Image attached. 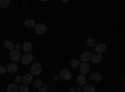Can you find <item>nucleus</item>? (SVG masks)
<instances>
[{
	"instance_id": "1",
	"label": "nucleus",
	"mask_w": 125,
	"mask_h": 92,
	"mask_svg": "<svg viewBox=\"0 0 125 92\" xmlns=\"http://www.w3.org/2000/svg\"><path fill=\"white\" fill-rule=\"evenodd\" d=\"M20 59H21V54H20L19 50L14 49L13 51H10V60H11L14 64H16L18 61H20Z\"/></svg>"
},
{
	"instance_id": "2",
	"label": "nucleus",
	"mask_w": 125,
	"mask_h": 92,
	"mask_svg": "<svg viewBox=\"0 0 125 92\" xmlns=\"http://www.w3.org/2000/svg\"><path fill=\"white\" fill-rule=\"evenodd\" d=\"M31 71H30V74L31 75H40L41 74V71H43V70H41V65L39 64V62H34L33 65H31V68H30Z\"/></svg>"
},
{
	"instance_id": "3",
	"label": "nucleus",
	"mask_w": 125,
	"mask_h": 92,
	"mask_svg": "<svg viewBox=\"0 0 125 92\" xmlns=\"http://www.w3.org/2000/svg\"><path fill=\"white\" fill-rule=\"evenodd\" d=\"M34 29H35V33L38 35H43V34H45L48 31V27H46L45 24H36Z\"/></svg>"
},
{
	"instance_id": "4",
	"label": "nucleus",
	"mask_w": 125,
	"mask_h": 92,
	"mask_svg": "<svg viewBox=\"0 0 125 92\" xmlns=\"http://www.w3.org/2000/svg\"><path fill=\"white\" fill-rule=\"evenodd\" d=\"M71 72L69 70H66V68H64V70H61L60 71V75H59V77L61 78V80H64V81H69L70 78H71Z\"/></svg>"
},
{
	"instance_id": "5",
	"label": "nucleus",
	"mask_w": 125,
	"mask_h": 92,
	"mask_svg": "<svg viewBox=\"0 0 125 92\" xmlns=\"http://www.w3.org/2000/svg\"><path fill=\"white\" fill-rule=\"evenodd\" d=\"M79 68H80L81 75H84V76H85L86 74H89V72H90V66H89V64H88V62H80Z\"/></svg>"
},
{
	"instance_id": "6",
	"label": "nucleus",
	"mask_w": 125,
	"mask_h": 92,
	"mask_svg": "<svg viewBox=\"0 0 125 92\" xmlns=\"http://www.w3.org/2000/svg\"><path fill=\"white\" fill-rule=\"evenodd\" d=\"M33 55L31 54H25V55H23L21 56V59H20V61L24 64V65H29V64H31L33 62Z\"/></svg>"
},
{
	"instance_id": "7",
	"label": "nucleus",
	"mask_w": 125,
	"mask_h": 92,
	"mask_svg": "<svg viewBox=\"0 0 125 92\" xmlns=\"http://www.w3.org/2000/svg\"><path fill=\"white\" fill-rule=\"evenodd\" d=\"M31 81H33V75H31L30 72H29V74H25V75L21 77V84H23V85H29Z\"/></svg>"
},
{
	"instance_id": "8",
	"label": "nucleus",
	"mask_w": 125,
	"mask_h": 92,
	"mask_svg": "<svg viewBox=\"0 0 125 92\" xmlns=\"http://www.w3.org/2000/svg\"><path fill=\"white\" fill-rule=\"evenodd\" d=\"M90 80L91 81H96V82H99V81H101L103 80V76H101V74L100 72H91L90 74Z\"/></svg>"
},
{
	"instance_id": "9",
	"label": "nucleus",
	"mask_w": 125,
	"mask_h": 92,
	"mask_svg": "<svg viewBox=\"0 0 125 92\" xmlns=\"http://www.w3.org/2000/svg\"><path fill=\"white\" fill-rule=\"evenodd\" d=\"M91 56H93V54L91 52H84V54H81V56H80V60H81V62H89V61L91 60Z\"/></svg>"
},
{
	"instance_id": "10",
	"label": "nucleus",
	"mask_w": 125,
	"mask_h": 92,
	"mask_svg": "<svg viewBox=\"0 0 125 92\" xmlns=\"http://www.w3.org/2000/svg\"><path fill=\"white\" fill-rule=\"evenodd\" d=\"M18 70H19V68H18V65H16V64H14V62L9 64V65H8V67H6V71H8L9 74H15Z\"/></svg>"
},
{
	"instance_id": "11",
	"label": "nucleus",
	"mask_w": 125,
	"mask_h": 92,
	"mask_svg": "<svg viewBox=\"0 0 125 92\" xmlns=\"http://www.w3.org/2000/svg\"><path fill=\"white\" fill-rule=\"evenodd\" d=\"M76 82H78V85H80V86H85V85H88V78H86L84 75H80V76H78V78H76Z\"/></svg>"
},
{
	"instance_id": "12",
	"label": "nucleus",
	"mask_w": 125,
	"mask_h": 92,
	"mask_svg": "<svg viewBox=\"0 0 125 92\" xmlns=\"http://www.w3.org/2000/svg\"><path fill=\"white\" fill-rule=\"evenodd\" d=\"M21 49L25 51V54H30V51L33 50V44L31 42H25L21 45Z\"/></svg>"
},
{
	"instance_id": "13",
	"label": "nucleus",
	"mask_w": 125,
	"mask_h": 92,
	"mask_svg": "<svg viewBox=\"0 0 125 92\" xmlns=\"http://www.w3.org/2000/svg\"><path fill=\"white\" fill-rule=\"evenodd\" d=\"M101 60H103L101 54H95V55H93V56H91V61H93L94 64H99V62H101Z\"/></svg>"
},
{
	"instance_id": "14",
	"label": "nucleus",
	"mask_w": 125,
	"mask_h": 92,
	"mask_svg": "<svg viewBox=\"0 0 125 92\" xmlns=\"http://www.w3.org/2000/svg\"><path fill=\"white\" fill-rule=\"evenodd\" d=\"M95 50H96V54H101L104 51H106V45L105 44H99L95 46Z\"/></svg>"
},
{
	"instance_id": "15",
	"label": "nucleus",
	"mask_w": 125,
	"mask_h": 92,
	"mask_svg": "<svg viewBox=\"0 0 125 92\" xmlns=\"http://www.w3.org/2000/svg\"><path fill=\"white\" fill-rule=\"evenodd\" d=\"M6 91H8V92H18V85H15V84H10V85H8Z\"/></svg>"
},
{
	"instance_id": "16",
	"label": "nucleus",
	"mask_w": 125,
	"mask_h": 92,
	"mask_svg": "<svg viewBox=\"0 0 125 92\" xmlns=\"http://www.w3.org/2000/svg\"><path fill=\"white\" fill-rule=\"evenodd\" d=\"M35 20H33V19H28V20H25V26L26 27H35Z\"/></svg>"
},
{
	"instance_id": "17",
	"label": "nucleus",
	"mask_w": 125,
	"mask_h": 92,
	"mask_svg": "<svg viewBox=\"0 0 125 92\" xmlns=\"http://www.w3.org/2000/svg\"><path fill=\"white\" fill-rule=\"evenodd\" d=\"M83 91L84 92H95V87L91 86V85H85L83 87Z\"/></svg>"
},
{
	"instance_id": "18",
	"label": "nucleus",
	"mask_w": 125,
	"mask_h": 92,
	"mask_svg": "<svg viewBox=\"0 0 125 92\" xmlns=\"http://www.w3.org/2000/svg\"><path fill=\"white\" fill-rule=\"evenodd\" d=\"M4 46L8 49V50H14V42L13 41H10V40H6V41H5V44H4Z\"/></svg>"
},
{
	"instance_id": "19",
	"label": "nucleus",
	"mask_w": 125,
	"mask_h": 92,
	"mask_svg": "<svg viewBox=\"0 0 125 92\" xmlns=\"http://www.w3.org/2000/svg\"><path fill=\"white\" fill-rule=\"evenodd\" d=\"M18 91L19 92H29V86L28 85H20V86H18Z\"/></svg>"
},
{
	"instance_id": "20",
	"label": "nucleus",
	"mask_w": 125,
	"mask_h": 92,
	"mask_svg": "<svg viewBox=\"0 0 125 92\" xmlns=\"http://www.w3.org/2000/svg\"><path fill=\"white\" fill-rule=\"evenodd\" d=\"M86 44H88V46H90V47H95V46H96V40H95V39H88Z\"/></svg>"
},
{
	"instance_id": "21",
	"label": "nucleus",
	"mask_w": 125,
	"mask_h": 92,
	"mask_svg": "<svg viewBox=\"0 0 125 92\" xmlns=\"http://www.w3.org/2000/svg\"><path fill=\"white\" fill-rule=\"evenodd\" d=\"M10 5V0H0V6L3 9H6Z\"/></svg>"
},
{
	"instance_id": "22",
	"label": "nucleus",
	"mask_w": 125,
	"mask_h": 92,
	"mask_svg": "<svg viewBox=\"0 0 125 92\" xmlns=\"http://www.w3.org/2000/svg\"><path fill=\"white\" fill-rule=\"evenodd\" d=\"M80 65V61L78 59H74V60H71V62H70V66L71 67H79Z\"/></svg>"
},
{
	"instance_id": "23",
	"label": "nucleus",
	"mask_w": 125,
	"mask_h": 92,
	"mask_svg": "<svg viewBox=\"0 0 125 92\" xmlns=\"http://www.w3.org/2000/svg\"><path fill=\"white\" fill-rule=\"evenodd\" d=\"M34 86H35V87H36V88L39 90V88H40L41 86H43V82H41L40 80H35V81H34Z\"/></svg>"
},
{
	"instance_id": "24",
	"label": "nucleus",
	"mask_w": 125,
	"mask_h": 92,
	"mask_svg": "<svg viewBox=\"0 0 125 92\" xmlns=\"http://www.w3.org/2000/svg\"><path fill=\"white\" fill-rule=\"evenodd\" d=\"M14 84H15V85H20V84H21V77H20V76L15 77V78H14Z\"/></svg>"
},
{
	"instance_id": "25",
	"label": "nucleus",
	"mask_w": 125,
	"mask_h": 92,
	"mask_svg": "<svg viewBox=\"0 0 125 92\" xmlns=\"http://www.w3.org/2000/svg\"><path fill=\"white\" fill-rule=\"evenodd\" d=\"M6 72V67H4V66H0V74H5Z\"/></svg>"
},
{
	"instance_id": "26",
	"label": "nucleus",
	"mask_w": 125,
	"mask_h": 92,
	"mask_svg": "<svg viewBox=\"0 0 125 92\" xmlns=\"http://www.w3.org/2000/svg\"><path fill=\"white\" fill-rule=\"evenodd\" d=\"M14 49L20 51V49H21V44H19V42H18V44H15V45H14Z\"/></svg>"
},
{
	"instance_id": "27",
	"label": "nucleus",
	"mask_w": 125,
	"mask_h": 92,
	"mask_svg": "<svg viewBox=\"0 0 125 92\" xmlns=\"http://www.w3.org/2000/svg\"><path fill=\"white\" fill-rule=\"evenodd\" d=\"M39 92H49V91H48V88H45V87H40V88H39Z\"/></svg>"
},
{
	"instance_id": "28",
	"label": "nucleus",
	"mask_w": 125,
	"mask_h": 92,
	"mask_svg": "<svg viewBox=\"0 0 125 92\" xmlns=\"http://www.w3.org/2000/svg\"><path fill=\"white\" fill-rule=\"evenodd\" d=\"M54 80H56V81H59V80H60V77H59V76H58V75H56V76H55V77H54Z\"/></svg>"
},
{
	"instance_id": "29",
	"label": "nucleus",
	"mask_w": 125,
	"mask_h": 92,
	"mask_svg": "<svg viewBox=\"0 0 125 92\" xmlns=\"http://www.w3.org/2000/svg\"><path fill=\"white\" fill-rule=\"evenodd\" d=\"M69 92H78V91H76V90H74V88H71V90H70Z\"/></svg>"
}]
</instances>
